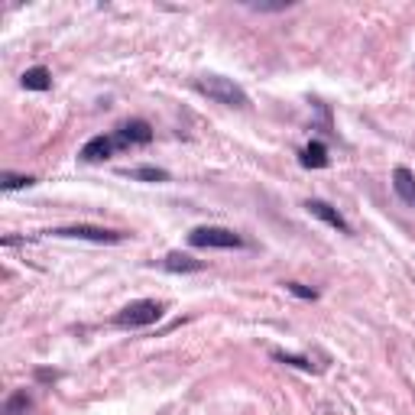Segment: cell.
<instances>
[{
	"label": "cell",
	"mask_w": 415,
	"mask_h": 415,
	"mask_svg": "<svg viewBox=\"0 0 415 415\" xmlns=\"http://www.w3.org/2000/svg\"><path fill=\"white\" fill-rule=\"evenodd\" d=\"M195 91L204 94V98H208V101H214V104H224V107H237V110L250 107V98H246V91L237 85V81H230V78L202 75V78H195Z\"/></svg>",
	"instance_id": "cell-1"
},
{
	"label": "cell",
	"mask_w": 415,
	"mask_h": 415,
	"mask_svg": "<svg viewBox=\"0 0 415 415\" xmlns=\"http://www.w3.org/2000/svg\"><path fill=\"white\" fill-rule=\"evenodd\" d=\"M162 318V305L153 302V298H136L130 305H124L117 315H114V324L117 328H146V324H156Z\"/></svg>",
	"instance_id": "cell-2"
},
{
	"label": "cell",
	"mask_w": 415,
	"mask_h": 415,
	"mask_svg": "<svg viewBox=\"0 0 415 415\" xmlns=\"http://www.w3.org/2000/svg\"><path fill=\"white\" fill-rule=\"evenodd\" d=\"M188 244L202 250H240L244 237L230 228H195L188 234Z\"/></svg>",
	"instance_id": "cell-3"
},
{
	"label": "cell",
	"mask_w": 415,
	"mask_h": 415,
	"mask_svg": "<svg viewBox=\"0 0 415 415\" xmlns=\"http://www.w3.org/2000/svg\"><path fill=\"white\" fill-rule=\"evenodd\" d=\"M52 237H68V240H91V244H124L130 234L124 230H107L98 224H72V228H55L49 230Z\"/></svg>",
	"instance_id": "cell-4"
},
{
	"label": "cell",
	"mask_w": 415,
	"mask_h": 415,
	"mask_svg": "<svg viewBox=\"0 0 415 415\" xmlns=\"http://www.w3.org/2000/svg\"><path fill=\"white\" fill-rule=\"evenodd\" d=\"M305 211L312 214V218L324 220L328 228L341 230V234H350V224H348V220H344V214H341L338 208H331L328 202H322V198H308V202H305Z\"/></svg>",
	"instance_id": "cell-5"
},
{
	"label": "cell",
	"mask_w": 415,
	"mask_h": 415,
	"mask_svg": "<svg viewBox=\"0 0 415 415\" xmlns=\"http://www.w3.org/2000/svg\"><path fill=\"white\" fill-rule=\"evenodd\" d=\"M114 140H117V146H146L153 143V127L146 120H127Z\"/></svg>",
	"instance_id": "cell-6"
},
{
	"label": "cell",
	"mask_w": 415,
	"mask_h": 415,
	"mask_svg": "<svg viewBox=\"0 0 415 415\" xmlns=\"http://www.w3.org/2000/svg\"><path fill=\"white\" fill-rule=\"evenodd\" d=\"M114 150H117V140L101 133V136H91V140L81 146L78 159H81V162H104L107 156H114Z\"/></svg>",
	"instance_id": "cell-7"
},
{
	"label": "cell",
	"mask_w": 415,
	"mask_h": 415,
	"mask_svg": "<svg viewBox=\"0 0 415 415\" xmlns=\"http://www.w3.org/2000/svg\"><path fill=\"white\" fill-rule=\"evenodd\" d=\"M393 192L399 195V202L415 208V172L406 166H396L393 169Z\"/></svg>",
	"instance_id": "cell-8"
},
{
	"label": "cell",
	"mask_w": 415,
	"mask_h": 415,
	"mask_svg": "<svg viewBox=\"0 0 415 415\" xmlns=\"http://www.w3.org/2000/svg\"><path fill=\"white\" fill-rule=\"evenodd\" d=\"M298 162H302V166H305V169H324V166H328V146L322 143V140H312V143L305 146V150H302V153H298Z\"/></svg>",
	"instance_id": "cell-9"
},
{
	"label": "cell",
	"mask_w": 415,
	"mask_h": 415,
	"mask_svg": "<svg viewBox=\"0 0 415 415\" xmlns=\"http://www.w3.org/2000/svg\"><path fill=\"white\" fill-rule=\"evenodd\" d=\"M159 266L166 272H202L204 270V263L195 260V256H188V253H169Z\"/></svg>",
	"instance_id": "cell-10"
},
{
	"label": "cell",
	"mask_w": 415,
	"mask_h": 415,
	"mask_svg": "<svg viewBox=\"0 0 415 415\" xmlns=\"http://www.w3.org/2000/svg\"><path fill=\"white\" fill-rule=\"evenodd\" d=\"M20 85H23L26 91H49V88H52V75H49V68H43V65L26 68V72H23V78H20Z\"/></svg>",
	"instance_id": "cell-11"
},
{
	"label": "cell",
	"mask_w": 415,
	"mask_h": 415,
	"mask_svg": "<svg viewBox=\"0 0 415 415\" xmlns=\"http://www.w3.org/2000/svg\"><path fill=\"white\" fill-rule=\"evenodd\" d=\"M124 176L133 182H169V172L156 169V166H136V169H124Z\"/></svg>",
	"instance_id": "cell-12"
},
{
	"label": "cell",
	"mask_w": 415,
	"mask_h": 415,
	"mask_svg": "<svg viewBox=\"0 0 415 415\" xmlns=\"http://www.w3.org/2000/svg\"><path fill=\"white\" fill-rule=\"evenodd\" d=\"M29 185H36L33 176H13V172H4V176H0V188H4V192H17V188H29Z\"/></svg>",
	"instance_id": "cell-13"
},
{
	"label": "cell",
	"mask_w": 415,
	"mask_h": 415,
	"mask_svg": "<svg viewBox=\"0 0 415 415\" xmlns=\"http://www.w3.org/2000/svg\"><path fill=\"white\" fill-rule=\"evenodd\" d=\"M272 360H279V364H289V367H298V370H315L312 360H305V357H296V354H282V350H272Z\"/></svg>",
	"instance_id": "cell-14"
},
{
	"label": "cell",
	"mask_w": 415,
	"mask_h": 415,
	"mask_svg": "<svg viewBox=\"0 0 415 415\" xmlns=\"http://www.w3.org/2000/svg\"><path fill=\"white\" fill-rule=\"evenodd\" d=\"M286 289L292 292V296L305 298V302H315V298H318V292H315V289H308V286H302V282H286Z\"/></svg>",
	"instance_id": "cell-15"
},
{
	"label": "cell",
	"mask_w": 415,
	"mask_h": 415,
	"mask_svg": "<svg viewBox=\"0 0 415 415\" xmlns=\"http://www.w3.org/2000/svg\"><path fill=\"white\" fill-rule=\"evenodd\" d=\"M253 10H286V7H292V4H250Z\"/></svg>",
	"instance_id": "cell-16"
}]
</instances>
